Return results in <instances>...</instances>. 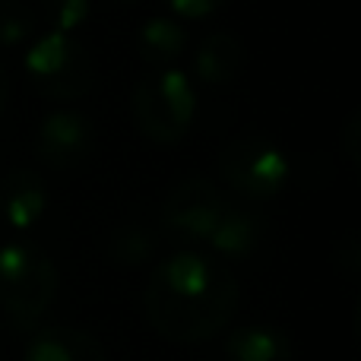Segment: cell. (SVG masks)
<instances>
[{
  "label": "cell",
  "mask_w": 361,
  "mask_h": 361,
  "mask_svg": "<svg viewBox=\"0 0 361 361\" xmlns=\"http://www.w3.org/2000/svg\"><path fill=\"white\" fill-rule=\"evenodd\" d=\"M149 326L175 345L219 336L238 311V282L228 263L197 250H180L159 263L143 288Z\"/></svg>",
  "instance_id": "6da1fadb"
},
{
  "label": "cell",
  "mask_w": 361,
  "mask_h": 361,
  "mask_svg": "<svg viewBox=\"0 0 361 361\" xmlns=\"http://www.w3.org/2000/svg\"><path fill=\"white\" fill-rule=\"evenodd\" d=\"M57 282V267L42 244L29 238L0 244V311L16 330H29L48 314Z\"/></svg>",
  "instance_id": "7a4b0ae2"
},
{
  "label": "cell",
  "mask_w": 361,
  "mask_h": 361,
  "mask_svg": "<svg viewBox=\"0 0 361 361\" xmlns=\"http://www.w3.org/2000/svg\"><path fill=\"white\" fill-rule=\"evenodd\" d=\"M130 114L149 143L171 146L190 133L197 118V92L178 67H152L133 86Z\"/></svg>",
  "instance_id": "3957f363"
},
{
  "label": "cell",
  "mask_w": 361,
  "mask_h": 361,
  "mask_svg": "<svg viewBox=\"0 0 361 361\" xmlns=\"http://www.w3.org/2000/svg\"><path fill=\"white\" fill-rule=\"evenodd\" d=\"M23 67L32 86L51 102H80L99 82V63L92 51L76 35L57 29L32 38Z\"/></svg>",
  "instance_id": "277c9868"
},
{
  "label": "cell",
  "mask_w": 361,
  "mask_h": 361,
  "mask_svg": "<svg viewBox=\"0 0 361 361\" xmlns=\"http://www.w3.org/2000/svg\"><path fill=\"white\" fill-rule=\"evenodd\" d=\"M292 162L286 149L263 133H241L219 152V178L250 203L273 200L288 184Z\"/></svg>",
  "instance_id": "5b68a950"
},
{
  "label": "cell",
  "mask_w": 361,
  "mask_h": 361,
  "mask_svg": "<svg viewBox=\"0 0 361 361\" xmlns=\"http://www.w3.org/2000/svg\"><path fill=\"white\" fill-rule=\"evenodd\" d=\"M228 209V200L212 180L206 178H180L169 187L159 206V228L165 238L184 244H206L216 231L222 212Z\"/></svg>",
  "instance_id": "8992f818"
},
{
  "label": "cell",
  "mask_w": 361,
  "mask_h": 361,
  "mask_svg": "<svg viewBox=\"0 0 361 361\" xmlns=\"http://www.w3.org/2000/svg\"><path fill=\"white\" fill-rule=\"evenodd\" d=\"M99 143V130L89 114L76 111V108H57V111L44 114L35 133V156L42 165L54 171L80 169L89 156L95 152Z\"/></svg>",
  "instance_id": "52a82bcc"
},
{
  "label": "cell",
  "mask_w": 361,
  "mask_h": 361,
  "mask_svg": "<svg viewBox=\"0 0 361 361\" xmlns=\"http://www.w3.org/2000/svg\"><path fill=\"white\" fill-rule=\"evenodd\" d=\"M48 212V184L32 169H10L0 178V219L13 231H29Z\"/></svg>",
  "instance_id": "ba28073f"
},
{
  "label": "cell",
  "mask_w": 361,
  "mask_h": 361,
  "mask_svg": "<svg viewBox=\"0 0 361 361\" xmlns=\"http://www.w3.org/2000/svg\"><path fill=\"white\" fill-rule=\"evenodd\" d=\"M267 231H269V222L257 209H247V206H228L206 244H209V250L222 263L250 260V257L263 247Z\"/></svg>",
  "instance_id": "9c48e42d"
},
{
  "label": "cell",
  "mask_w": 361,
  "mask_h": 361,
  "mask_svg": "<svg viewBox=\"0 0 361 361\" xmlns=\"http://www.w3.org/2000/svg\"><path fill=\"white\" fill-rule=\"evenodd\" d=\"M244 61H247V54H244L241 38L231 32H212L200 42L197 54H193V73L206 86L222 89L241 80Z\"/></svg>",
  "instance_id": "30bf717a"
},
{
  "label": "cell",
  "mask_w": 361,
  "mask_h": 361,
  "mask_svg": "<svg viewBox=\"0 0 361 361\" xmlns=\"http://www.w3.org/2000/svg\"><path fill=\"white\" fill-rule=\"evenodd\" d=\"M23 361H108V355L92 333L73 326H48L25 343Z\"/></svg>",
  "instance_id": "8fae6325"
},
{
  "label": "cell",
  "mask_w": 361,
  "mask_h": 361,
  "mask_svg": "<svg viewBox=\"0 0 361 361\" xmlns=\"http://www.w3.org/2000/svg\"><path fill=\"white\" fill-rule=\"evenodd\" d=\"M228 361H292L295 349L286 330L273 324H247L225 336Z\"/></svg>",
  "instance_id": "7c38bea8"
},
{
  "label": "cell",
  "mask_w": 361,
  "mask_h": 361,
  "mask_svg": "<svg viewBox=\"0 0 361 361\" xmlns=\"http://www.w3.org/2000/svg\"><path fill=\"white\" fill-rule=\"evenodd\" d=\"M137 57L149 67H175V61L187 48V32L178 19L171 16H152L140 25L137 32Z\"/></svg>",
  "instance_id": "4fadbf2b"
},
{
  "label": "cell",
  "mask_w": 361,
  "mask_h": 361,
  "mask_svg": "<svg viewBox=\"0 0 361 361\" xmlns=\"http://www.w3.org/2000/svg\"><path fill=\"white\" fill-rule=\"evenodd\" d=\"M156 231H149L143 222H121L118 228L108 235L105 254L114 267H143L156 254Z\"/></svg>",
  "instance_id": "5bb4252c"
},
{
  "label": "cell",
  "mask_w": 361,
  "mask_h": 361,
  "mask_svg": "<svg viewBox=\"0 0 361 361\" xmlns=\"http://www.w3.org/2000/svg\"><path fill=\"white\" fill-rule=\"evenodd\" d=\"M35 35V13L23 0H0V48H16Z\"/></svg>",
  "instance_id": "9a60e30c"
},
{
  "label": "cell",
  "mask_w": 361,
  "mask_h": 361,
  "mask_svg": "<svg viewBox=\"0 0 361 361\" xmlns=\"http://www.w3.org/2000/svg\"><path fill=\"white\" fill-rule=\"evenodd\" d=\"M89 13H92V0H44L48 25L57 32H70L73 35L80 25H86Z\"/></svg>",
  "instance_id": "2e32d148"
},
{
  "label": "cell",
  "mask_w": 361,
  "mask_h": 361,
  "mask_svg": "<svg viewBox=\"0 0 361 361\" xmlns=\"http://www.w3.org/2000/svg\"><path fill=\"white\" fill-rule=\"evenodd\" d=\"M358 254H361L358 235H355V231H345L343 241H339V244H336V250H333V257H336V267L343 269L345 279H355V276H358V269H361Z\"/></svg>",
  "instance_id": "e0dca14e"
},
{
  "label": "cell",
  "mask_w": 361,
  "mask_h": 361,
  "mask_svg": "<svg viewBox=\"0 0 361 361\" xmlns=\"http://www.w3.org/2000/svg\"><path fill=\"white\" fill-rule=\"evenodd\" d=\"M228 4V0H165V6H169L175 16L180 19H206L212 16V13H219L222 6Z\"/></svg>",
  "instance_id": "ac0fdd59"
},
{
  "label": "cell",
  "mask_w": 361,
  "mask_h": 361,
  "mask_svg": "<svg viewBox=\"0 0 361 361\" xmlns=\"http://www.w3.org/2000/svg\"><path fill=\"white\" fill-rule=\"evenodd\" d=\"M343 146H345V159L355 165L358 162V111H352L349 121H345V127H343Z\"/></svg>",
  "instance_id": "d6986e66"
},
{
  "label": "cell",
  "mask_w": 361,
  "mask_h": 361,
  "mask_svg": "<svg viewBox=\"0 0 361 361\" xmlns=\"http://www.w3.org/2000/svg\"><path fill=\"white\" fill-rule=\"evenodd\" d=\"M6 105H10V73H6V67L0 63V118H4Z\"/></svg>",
  "instance_id": "ffe728a7"
},
{
  "label": "cell",
  "mask_w": 361,
  "mask_h": 361,
  "mask_svg": "<svg viewBox=\"0 0 361 361\" xmlns=\"http://www.w3.org/2000/svg\"><path fill=\"white\" fill-rule=\"evenodd\" d=\"M111 6H133V4H140V0H108Z\"/></svg>",
  "instance_id": "44dd1931"
}]
</instances>
